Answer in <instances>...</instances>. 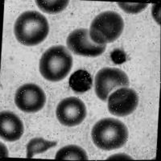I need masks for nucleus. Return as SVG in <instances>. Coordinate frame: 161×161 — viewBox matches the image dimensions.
I'll use <instances>...</instances> for the list:
<instances>
[{
    "label": "nucleus",
    "instance_id": "obj_1",
    "mask_svg": "<svg viewBox=\"0 0 161 161\" xmlns=\"http://www.w3.org/2000/svg\"><path fill=\"white\" fill-rule=\"evenodd\" d=\"M14 33L20 44L36 46L47 38L49 24L47 19L38 11H25L15 21Z\"/></svg>",
    "mask_w": 161,
    "mask_h": 161
},
{
    "label": "nucleus",
    "instance_id": "obj_2",
    "mask_svg": "<svg viewBox=\"0 0 161 161\" xmlns=\"http://www.w3.org/2000/svg\"><path fill=\"white\" fill-rule=\"evenodd\" d=\"M93 143L104 151L121 148L128 139V129L126 125L115 119L107 118L94 124L91 132Z\"/></svg>",
    "mask_w": 161,
    "mask_h": 161
},
{
    "label": "nucleus",
    "instance_id": "obj_3",
    "mask_svg": "<svg viewBox=\"0 0 161 161\" xmlns=\"http://www.w3.org/2000/svg\"><path fill=\"white\" fill-rule=\"evenodd\" d=\"M73 66V57L64 46H53L40 60V72L46 80L57 82L67 77Z\"/></svg>",
    "mask_w": 161,
    "mask_h": 161
},
{
    "label": "nucleus",
    "instance_id": "obj_4",
    "mask_svg": "<svg viewBox=\"0 0 161 161\" xmlns=\"http://www.w3.org/2000/svg\"><path fill=\"white\" fill-rule=\"evenodd\" d=\"M123 28L124 21L119 13L107 11L99 14L92 21L89 34L93 43L106 45L119 38Z\"/></svg>",
    "mask_w": 161,
    "mask_h": 161
},
{
    "label": "nucleus",
    "instance_id": "obj_5",
    "mask_svg": "<svg viewBox=\"0 0 161 161\" xmlns=\"http://www.w3.org/2000/svg\"><path fill=\"white\" fill-rule=\"evenodd\" d=\"M130 80L125 72L116 68L106 67L97 72L94 80V90L97 97L106 102L109 94L119 87H128Z\"/></svg>",
    "mask_w": 161,
    "mask_h": 161
},
{
    "label": "nucleus",
    "instance_id": "obj_6",
    "mask_svg": "<svg viewBox=\"0 0 161 161\" xmlns=\"http://www.w3.org/2000/svg\"><path fill=\"white\" fill-rule=\"evenodd\" d=\"M15 103L22 111L36 113L42 110L46 103V95L42 88L29 83L20 86L15 96Z\"/></svg>",
    "mask_w": 161,
    "mask_h": 161
},
{
    "label": "nucleus",
    "instance_id": "obj_7",
    "mask_svg": "<svg viewBox=\"0 0 161 161\" xmlns=\"http://www.w3.org/2000/svg\"><path fill=\"white\" fill-rule=\"evenodd\" d=\"M87 114L86 105L78 97H69L63 99L57 105L56 115L62 125L75 126L80 124Z\"/></svg>",
    "mask_w": 161,
    "mask_h": 161
},
{
    "label": "nucleus",
    "instance_id": "obj_8",
    "mask_svg": "<svg viewBox=\"0 0 161 161\" xmlns=\"http://www.w3.org/2000/svg\"><path fill=\"white\" fill-rule=\"evenodd\" d=\"M66 43L70 51L81 57H99L106 48V45L93 43L90 37L89 31L86 28H79L72 31L68 36Z\"/></svg>",
    "mask_w": 161,
    "mask_h": 161
},
{
    "label": "nucleus",
    "instance_id": "obj_9",
    "mask_svg": "<svg viewBox=\"0 0 161 161\" xmlns=\"http://www.w3.org/2000/svg\"><path fill=\"white\" fill-rule=\"evenodd\" d=\"M108 110L113 115L125 117L133 113L139 104V96L134 90L127 87L114 92L107 98Z\"/></svg>",
    "mask_w": 161,
    "mask_h": 161
},
{
    "label": "nucleus",
    "instance_id": "obj_10",
    "mask_svg": "<svg viewBox=\"0 0 161 161\" xmlns=\"http://www.w3.org/2000/svg\"><path fill=\"white\" fill-rule=\"evenodd\" d=\"M24 123L12 112L2 111L0 114V136L4 140L15 142L22 137Z\"/></svg>",
    "mask_w": 161,
    "mask_h": 161
},
{
    "label": "nucleus",
    "instance_id": "obj_11",
    "mask_svg": "<svg viewBox=\"0 0 161 161\" xmlns=\"http://www.w3.org/2000/svg\"><path fill=\"white\" fill-rule=\"evenodd\" d=\"M69 84L73 91L80 94L89 91L92 88L93 79L89 72L79 69L70 76Z\"/></svg>",
    "mask_w": 161,
    "mask_h": 161
},
{
    "label": "nucleus",
    "instance_id": "obj_12",
    "mask_svg": "<svg viewBox=\"0 0 161 161\" xmlns=\"http://www.w3.org/2000/svg\"><path fill=\"white\" fill-rule=\"evenodd\" d=\"M56 159L65 160H88V156L86 151L77 145H68L57 152Z\"/></svg>",
    "mask_w": 161,
    "mask_h": 161
},
{
    "label": "nucleus",
    "instance_id": "obj_13",
    "mask_svg": "<svg viewBox=\"0 0 161 161\" xmlns=\"http://www.w3.org/2000/svg\"><path fill=\"white\" fill-rule=\"evenodd\" d=\"M57 142L48 141L43 138H34L27 144V158H32L36 154L43 153L57 146Z\"/></svg>",
    "mask_w": 161,
    "mask_h": 161
},
{
    "label": "nucleus",
    "instance_id": "obj_14",
    "mask_svg": "<svg viewBox=\"0 0 161 161\" xmlns=\"http://www.w3.org/2000/svg\"><path fill=\"white\" fill-rule=\"evenodd\" d=\"M67 0H58V1H36V3L40 10L48 14H57L61 12L68 6Z\"/></svg>",
    "mask_w": 161,
    "mask_h": 161
},
{
    "label": "nucleus",
    "instance_id": "obj_15",
    "mask_svg": "<svg viewBox=\"0 0 161 161\" xmlns=\"http://www.w3.org/2000/svg\"><path fill=\"white\" fill-rule=\"evenodd\" d=\"M119 6L123 11H126L128 13H138L139 11H143L147 6V3H118Z\"/></svg>",
    "mask_w": 161,
    "mask_h": 161
},
{
    "label": "nucleus",
    "instance_id": "obj_16",
    "mask_svg": "<svg viewBox=\"0 0 161 161\" xmlns=\"http://www.w3.org/2000/svg\"><path fill=\"white\" fill-rule=\"evenodd\" d=\"M110 58H111V60H113L114 64H121L126 62V53L123 50L117 48V49H114L112 52L111 54H110Z\"/></svg>",
    "mask_w": 161,
    "mask_h": 161
}]
</instances>
